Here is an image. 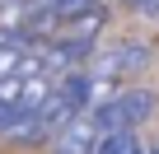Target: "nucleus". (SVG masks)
I'll return each instance as SVG.
<instances>
[{"label": "nucleus", "mask_w": 159, "mask_h": 154, "mask_svg": "<svg viewBox=\"0 0 159 154\" xmlns=\"http://www.w3.org/2000/svg\"><path fill=\"white\" fill-rule=\"evenodd\" d=\"M154 112V98L145 94V89H117L108 103H98L94 112H84L94 126H98V135L103 131H136L145 117Z\"/></svg>", "instance_id": "nucleus-1"}, {"label": "nucleus", "mask_w": 159, "mask_h": 154, "mask_svg": "<svg viewBox=\"0 0 159 154\" xmlns=\"http://www.w3.org/2000/svg\"><path fill=\"white\" fill-rule=\"evenodd\" d=\"M145 65H150V42H117V47H112V51H103L89 70L117 84L122 75H136V70H145Z\"/></svg>", "instance_id": "nucleus-2"}, {"label": "nucleus", "mask_w": 159, "mask_h": 154, "mask_svg": "<svg viewBox=\"0 0 159 154\" xmlns=\"http://www.w3.org/2000/svg\"><path fill=\"white\" fill-rule=\"evenodd\" d=\"M94 145H98V126L89 117H75L66 131L52 135V154H94Z\"/></svg>", "instance_id": "nucleus-3"}, {"label": "nucleus", "mask_w": 159, "mask_h": 154, "mask_svg": "<svg viewBox=\"0 0 159 154\" xmlns=\"http://www.w3.org/2000/svg\"><path fill=\"white\" fill-rule=\"evenodd\" d=\"M94 154H140V135L136 131H103Z\"/></svg>", "instance_id": "nucleus-4"}, {"label": "nucleus", "mask_w": 159, "mask_h": 154, "mask_svg": "<svg viewBox=\"0 0 159 154\" xmlns=\"http://www.w3.org/2000/svg\"><path fill=\"white\" fill-rule=\"evenodd\" d=\"M140 154H159V140H150V145H140Z\"/></svg>", "instance_id": "nucleus-5"}]
</instances>
